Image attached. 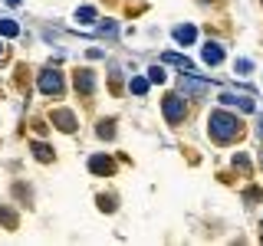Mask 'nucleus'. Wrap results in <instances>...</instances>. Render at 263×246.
<instances>
[{
  "instance_id": "1",
  "label": "nucleus",
  "mask_w": 263,
  "mask_h": 246,
  "mask_svg": "<svg viewBox=\"0 0 263 246\" xmlns=\"http://www.w3.org/2000/svg\"><path fill=\"white\" fill-rule=\"evenodd\" d=\"M208 125H211V135L217 138V141H230V138L240 135V118L230 115V112H214Z\"/></svg>"
},
{
  "instance_id": "16",
  "label": "nucleus",
  "mask_w": 263,
  "mask_h": 246,
  "mask_svg": "<svg viewBox=\"0 0 263 246\" xmlns=\"http://www.w3.org/2000/svg\"><path fill=\"white\" fill-rule=\"evenodd\" d=\"M33 154H36V158H40V161H49V158H53V151H49V148H46V145H40V141H36V145H33Z\"/></svg>"
},
{
  "instance_id": "11",
  "label": "nucleus",
  "mask_w": 263,
  "mask_h": 246,
  "mask_svg": "<svg viewBox=\"0 0 263 246\" xmlns=\"http://www.w3.org/2000/svg\"><path fill=\"white\" fill-rule=\"evenodd\" d=\"M89 168H92V174H112L115 164L109 158H102V154H96V158H89Z\"/></svg>"
},
{
  "instance_id": "15",
  "label": "nucleus",
  "mask_w": 263,
  "mask_h": 246,
  "mask_svg": "<svg viewBox=\"0 0 263 246\" xmlns=\"http://www.w3.org/2000/svg\"><path fill=\"white\" fill-rule=\"evenodd\" d=\"M234 69H237V76H250L253 63H250V59H237V63H234Z\"/></svg>"
},
{
  "instance_id": "13",
  "label": "nucleus",
  "mask_w": 263,
  "mask_h": 246,
  "mask_svg": "<svg viewBox=\"0 0 263 246\" xmlns=\"http://www.w3.org/2000/svg\"><path fill=\"white\" fill-rule=\"evenodd\" d=\"M128 89H132V92H135V95H145V92H148V79H142V76H132Z\"/></svg>"
},
{
  "instance_id": "2",
  "label": "nucleus",
  "mask_w": 263,
  "mask_h": 246,
  "mask_svg": "<svg viewBox=\"0 0 263 246\" xmlns=\"http://www.w3.org/2000/svg\"><path fill=\"white\" fill-rule=\"evenodd\" d=\"M40 92H43V95H60L63 92V76L56 69L40 72Z\"/></svg>"
},
{
  "instance_id": "20",
  "label": "nucleus",
  "mask_w": 263,
  "mask_h": 246,
  "mask_svg": "<svg viewBox=\"0 0 263 246\" xmlns=\"http://www.w3.org/2000/svg\"><path fill=\"white\" fill-rule=\"evenodd\" d=\"M257 131H260V135H263V115H260V125H257Z\"/></svg>"
},
{
  "instance_id": "8",
  "label": "nucleus",
  "mask_w": 263,
  "mask_h": 246,
  "mask_svg": "<svg viewBox=\"0 0 263 246\" xmlns=\"http://www.w3.org/2000/svg\"><path fill=\"white\" fill-rule=\"evenodd\" d=\"M175 39L181 46H187V43H194L197 39V30L191 27V23H181V27H175Z\"/></svg>"
},
{
  "instance_id": "4",
  "label": "nucleus",
  "mask_w": 263,
  "mask_h": 246,
  "mask_svg": "<svg viewBox=\"0 0 263 246\" xmlns=\"http://www.w3.org/2000/svg\"><path fill=\"white\" fill-rule=\"evenodd\" d=\"M220 102H224V105H240L243 112H253V109H257L250 92H243V95H237V92H224V95H220Z\"/></svg>"
},
{
  "instance_id": "12",
  "label": "nucleus",
  "mask_w": 263,
  "mask_h": 246,
  "mask_svg": "<svg viewBox=\"0 0 263 246\" xmlns=\"http://www.w3.org/2000/svg\"><path fill=\"white\" fill-rule=\"evenodd\" d=\"M16 33H20V27H16L13 20H0V36H7V39H13Z\"/></svg>"
},
{
  "instance_id": "7",
  "label": "nucleus",
  "mask_w": 263,
  "mask_h": 246,
  "mask_svg": "<svg viewBox=\"0 0 263 246\" xmlns=\"http://www.w3.org/2000/svg\"><path fill=\"white\" fill-rule=\"evenodd\" d=\"M53 125L56 128H60V131H72V128H76V115H72V112H53Z\"/></svg>"
},
{
  "instance_id": "14",
  "label": "nucleus",
  "mask_w": 263,
  "mask_h": 246,
  "mask_svg": "<svg viewBox=\"0 0 263 246\" xmlns=\"http://www.w3.org/2000/svg\"><path fill=\"white\" fill-rule=\"evenodd\" d=\"M76 20L79 23H92L96 20V7H79V10H76Z\"/></svg>"
},
{
  "instance_id": "19",
  "label": "nucleus",
  "mask_w": 263,
  "mask_h": 246,
  "mask_svg": "<svg viewBox=\"0 0 263 246\" xmlns=\"http://www.w3.org/2000/svg\"><path fill=\"white\" fill-rule=\"evenodd\" d=\"M234 168H240L243 174H247V171H250V164H247V158H243V154H237V158H234Z\"/></svg>"
},
{
  "instance_id": "22",
  "label": "nucleus",
  "mask_w": 263,
  "mask_h": 246,
  "mask_svg": "<svg viewBox=\"0 0 263 246\" xmlns=\"http://www.w3.org/2000/svg\"><path fill=\"white\" fill-rule=\"evenodd\" d=\"M0 59H4V46H0Z\"/></svg>"
},
{
  "instance_id": "3",
  "label": "nucleus",
  "mask_w": 263,
  "mask_h": 246,
  "mask_svg": "<svg viewBox=\"0 0 263 246\" xmlns=\"http://www.w3.org/2000/svg\"><path fill=\"white\" fill-rule=\"evenodd\" d=\"M164 118H168L171 125L184 121V98H181V95H168V98H164Z\"/></svg>"
},
{
  "instance_id": "17",
  "label": "nucleus",
  "mask_w": 263,
  "mask_h": 246,
  "mask_svg": "<svg viewBox=\"0 0 263 246\" xmlns=\"http://www.w3.org/2000/svg\"><path fill=\"white\" fill-rule=\"evenodd\" d=\"M168 76H164V69L161 66H152V69H148V82H164Z\"/></svg>"
},
{
  "instance_id": "21",
  "label": "nucleus",
  "mask_w": 263,
  "mask_h": 246,
  "mask_svg": "<svg viewBox=\"0 0 263 246\" xmlns=\"http://www.w3.org/2000/svg\"><path fill=\"white\" fill-rule=\"evenodd\" d=\"M7 4H10V7H16V4H20V0H7Z\"/></svg>"
},
{
  "instance_id": "5",
  "label": "nucleus",
  "mask_w": 263,
  "mask_h": 246,
  "mask_svg": "<svg viewBox=\"0 0 263 246\" xmlns=\"http://www.w3.org/2000/svg\"><path fill=\"white\" fill-rule=\"evenodd\" d=\"M208 89H211L208 82H201V79L187 76V72H184V79H181V92H184V95H204Z\"/></svg>"
},
{
  "instance_id": "9",
  "label": "nucleus",
  "mask_w": 263,
  "mask_h": 246,
  "mask_svg": "<svg viewBox=\"0 0 263 246\" xmlns=\"http://www.w3.org/2000/svg\"><path fill=\"white\" fill-rule=\"evenodd\" d=\"M201 56H204V63H208V66H217L220 59H224V49H220L217 43H208V46L201 49Z\"/></svg>"
},
{
  "instance_id": "18",
  "label": "nucleus",
  "mask_w": 263,
  "mask_h": 246,
  "mask_svg": "<svg viewBox=\"0 0 263 246\" xmlns=\"http://www.w3.org/2000/svg\"><path fill=\"white\" fill-rule=\"evenodd\" d=\"M112 135H115L112 125H109V121H102V125H99V138H112Z\"/></svg>"
},
{
  "instance_id": "6",
  "label": "nucleus",
  "mask_w": 263,
  "mask_h": 246,
  "mask_svg": "<svg viewBox=\"0 0 263 246\" xmlns=\"http://www.w3.org/2000/svg\"><path fill=\"white\" fill-rule=\"evenodd\" d=\"M76 89H79L82 95H92V89H96V76H92L89 69H79V72H76Z\"/></svg>"
},
{
  "instance_id": "10",
  "label": "nucleus",
  "mask_w": 263,
  "mask_h": 246,
  "mask_svg": "<svg viewBox=\"0 0 263 246\" xmlns=\"http://www.w3.org/2000/svg\"><path fill=\"white\" fill-rule=\"evenodd\" d=\"M161 63H171V66H178V69H184V72H194V63L187 59V56H178V53H164Z\"/></svg>"
}]
</instances>
